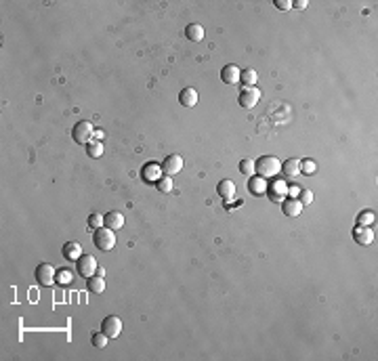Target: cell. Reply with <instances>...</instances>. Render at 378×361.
Here are the masks:
<instances>
[{
    "mask_svg": "<svg viewBox=\"0 0 378 361\" xmlns=\"http://www.w3.org/2000/svg\"><path fill=\"white\" fill-rule=\"evenodd\" d=\"M315 170H317V166H315V162H313V160H302V162H300V172L313 174Z\"/></svg>",
    "mask_w": 378,
    "mask_h": 361,
    "instance_id": "obj_28",
    "label": "cell"
},
{
    "mask_svg": "<svg viewBox=\"0 0 378 361\" xmlns=\"http://www.w3.org/2000/svg\"><path fill=\"white\" fill-rule=\"evenodd\" d=\"M258 101H261V93H258V89H254V86H246V89L240 93V97H237V103L246 109L254 107Z\"/></svg>",
    "mask_w": 378,
    "mask_h": 361,
    "instance_id": "obj_8",
    "label": "cell"
},
{
    "mask_svg": "<svg viewBox=\"0 0 378 361\" xmlns=\"http://www.w3.org/2000/svg\"><path fill=\"white\" fill-rule=\"evenodd\" d=\"M282 172L286 174V177H296V174L300 172V160H296V158H290V160H286L284 164H282Z\"/></svg>",
    "mask_w": 378,
    "mask_h": 361,
    "instance_id": "obj_19",
    "label": "cell"
},
{
    "mask_svg": "<svg viewBox=\"0 0 378 361\" xmlns=\"http://www.w3.org/2000/svg\"><path fill=\"white\" fill-rule=\"evenodd\" d=\"M103 225H105L103 214H91V218H89V227H91V229H99V227H103Z\"/></svg>",
    "mask_w": 378,
    "mask_h": 361,
    "instance_id": "obj_27",
    "label": "cell"
},
{
    "mask_svg": "<svg viewBox=\"0 0 378 361\" xmlns=\"http://www.w3.org/2000/svg\"><path fill=\"white\" fill-rule=\"evenodd\" d=\"M72 137L78 145H89L93 137H95V128L89 120H80V122H76L74 128H72Z\"/></svg>",
    "mask_w": 378,
    "mask_h": 361,
    "instance_id": "obj_2",
    "label": "cell"
},
{
    "mask_svg": "<svg viewBox=\"0 0 378 361\" xmlns=\"http://www.w3.org/2000/svg\"><path fill=\"white\" fill-rule=\"evenodd\" d=\"M89 290H91L93 294H101V292L105 290V279H103V275H93V277H89Z\"/></svg>",
    "mask_w": 378,
    "mask_h": 361,
    "instance_id": "obj_21",
    "label": "cell"
},
{
    "mask_svg": "<svg viewBox=\"0 0 378 361\" xmlns=\"http://www.w3.org/2000/svg\"><path fill=\"white\" fill-rule=\"evenodd\" d=\"M267 189H269V200L271 202H282L288 195V185L284 181H273Z\"/></svg>",
    "mask_w": 378,
    "mask_h": 361,
    "instance_id": "obj_9",
    "label": "cell"
},
{
    "mask_svg": "<svg viewBox=\"0 0 378 361\" xmlns=\"http://www.w3.org/2000/svg\"><path fill=\"white\" fill-rule=\"evenodd\" d=\"M282 210L286 216H298L302 210V204L296 198H286V200H282Z\"/></svg>",
    "mask_w": 378,
    "mask_h": 361,
    "instance_id": "obj_16",
    "label": "cell"
},
{
    "mask_svg": "<svg viewBox=\"0 0 378 361\" xmlns=\"http://www.w3.org/2000/svg\"><path fill=\"white\" fill-rule=\"evenodd\" d=\"M353 239L361 246H370L374 242V231L370 227H363V225H357L353 229Z\"/></svg>",
    "mask_w": 378,
    "mask_h": 361,
    "instance_id": "obj_10",
    "label": "cell"
},
{
    "mask_svg": "<svg viewBox=\"0 0 378 361\" xmlns=\"http://www.w3.org/2000/svg\"><path fill=\"white\" fill-rule=\"evenodd\" d=\"M217 193L221 195V198H223L225 202L233 200V195H235V185H233V181H229V179H223V181L217 185Z\"/></svg>",
    "mask_w": 378,
    "mask_h": 361,
    "instance_id": "obj_15",
    "label": "cell"
},
{
    "mask_svg": "<svg viewBox=\"0 0 378 361\" xmlns=\"http://www.w3.org/2000/svg\"><path fill=\"white\" fill-rule=\"evenodd\" d=\"M240 172L242 174H246V177H252L254 174V160H242L240 162Z\"/></svg>",
    "mask_w": 378,
    "mask_h": 361,
    "instance_id": "obj_25",
    "label": "cell"
},
{
    "mask_svg": "<svg viewBox=\"0 0 378 361\" xmlns=\"http://www.w3.org/2000/svg\"><path fill=\"white\" fill-rule=\"evenodd\" d=\"M198 91L196 89H191V86H185L181 93H179V101L183 107H196L198 105Z\"/></svg>",
    "mask_w": 378,
    "mask_h": 361,
    "instance_id": "obj_13",
    "label": "cell"
},
{
    "mask_svg": "<svg viewBox=\"0 0 378 361\" xmlns=\"http://www.w3.org/2000/svg\"><path fill=\"white\" fill-rule=\"evenodd\" d=\"M240 68L237 65H233V63H229V65H225V68L221 70V80L225 82V84H237L240 82Z\"/></svg>",
    "mask_w": 378,
    "mask_h": 361,
    "instance_id": "obj_12",
    "label": "cell"
},
{
    "mask_svg": "<svg viewBox=\"0 0 378 361\" xmlns=\"http://www.w3.org/2000/svg\"><path fill=\"white\" fill-rule=\"evenodd\" d=\"M34 275H36V281L40 283V286H53V283H55V277H57V271L53 265H49V262H42V265H38Z\"/></svg>",
    "mask_w": 378,
    "mask_h": 361,
    "instance_id": "obj_5",
    "label": "cell"
},
{
    "mask_svg": "<svg viewBox=\"0 0 378 361\" xmlns=\"http://www.w3.org/2000/svg\"><path fill=\"white\" fill-rule=\"evenodd\" d=\"M275 7L279 11H290L292 9V3H290V0H275Z\"/></svg>",
    "mask_w": 378,
    "mask_h": 361,
    "instance_id": "obj_31",
    "label": "cell"
},
{
    "mask_svg": "<svg viewBox=\"0 0 378 361\" xmlns=\"http://www.w3.org/2000/svg\"><path fill=\"white\" fill-rule=\"evenodd\" d=\"M248 189H250V193H254V195L265 193L267 191V181L263 177H252L250 181H248Z\"/></svg>",
    "mask_w": 378,
    "mask_h": 361,
    "instance_id": "obj_20",
    "label": "cell"
},
{
    "mask_svg": "<svg viewBox=\"0 0 378 361\" xmlns=\"http://www.w3.org/2000/svg\"><path fill=\"white\" fill-rule=\"evenodd\" d=\"M103 218H105V227H110L112 231H118V229H122V227H124V214H122V212H118V210L107 212Z\"/></svg>",
    "mask_w": 378,
    "mask_h": 361,
    "instance_id": "obj_14",
    "label": "cell"
},
{
    "mask_svg": "<svg viewBox=\"0 0 378 361\" xmlns=\"http://www.w3.org/2000/svg\"><path fill=\"white\" fill-rule=\"evenodd\" d=\"M298 202H300V204H311V202H313V193L307 191V189L300 191V200H298Z\"/></svg>",
    "mask_w": 378,
    "mask_h": 361,
    "instance_id": "obj_30",
    "label": "cell"
},
{
    "mask_svg": "<svg viewBox=\"0 0 378 361\" xmlns=\"http://www.w3.org/2000/svg\"><path fill=\"white\" fill-rule=\"evenodd\" d=\"M162 166V172L166 174V177H175V174H179L183 170V158L179 154H170L164 158V162L160 164Z\"/></svg>",
    "mask_w": 378,
    "mask_h": 361,
    "instance_id": "obj_6",
    "label": "cell"
},
{
    "mask_svg": "<svg viewBox=\"0 0 378 361\" xmlns=\"http://www.w3.org/2000/svg\"><path fill=\"white\" fill-rule=\"evenodd\" d=\"M204 28L200 26V24H189L187 28H185V36H187V40H191V42H202L204 40Z\"/></svg>",
    "mask_w": 378,
    "mask_h": 361,
    "instance_id": "obj_18",
    "label": "cell"
},
{
    "mask_svg": "<svg viewBox=\"0 0 378 361\" xmlns=\"http://www.w3.org/2000/svg\"><path fill=\"white\" fill-rule=\"evenodd\" d=\"M86 154H89V158H101L103 156V143L101 141H91L89 147H86Z\"/></svg>",
    "mask_w": 378,
    "mask_h": 361,
    "instance_id": "obj_23",
    "label": "cell"
},
{
    "mask_svg": "<svg viewBox=\"0 0 378 361\" xmlns=\"http://www.w3.org/2000/svg\"><path fill=\"white\" fill-rule=\"evenodd\" d=\"M76 269H78V273L84 277V279H89L93 277L97 269H99V265H97V258L91 256V254H82L78 260H76Z\"/></svg>",
    "mask_w": 378,
    "mask_h": 361,
    "instance_id": "obj_4",
    "label": "cell"
},
{
    "mask_svg": "<svg viewBox=\"0 0 378 361\" xmlns=\"http://www.w3.org/2000/svg\"><path fill=\"white\" fill-rule=\"evenodd\" d=\"M372 221H374V212L365 210V212H361V214H359V218H357V225H363V227H368V225H370Z\"/></svg>",
    "mask_w": 378,
    "mask_h": 361,
    "instance_id": "obj_29",
    "label": "cell"
},
{
    "mask_svg": "<svg viewBox=\"0 0 378 361\" xmlns=\"http://www.w3.org/2000/svg\"><path fill=\"white\" fill-rule=\"evenodd\" d=\"M172 177H162L158 183H156V187L162 191V193H168V191H172Z\"/></svg>",
    "mask_w": 378,
    "mask_h": 361,
    "instance_id": "obj_26",
    "label": "cell"
},
{
    "mask_svg": "<svg viewBox=\"0 0 378 361\" xmlns=\"http://www.w3.org/2000/svg\"><path fill=\"white\" fill-rule=\"evenodd\" d=\"M282 170V162H279L275 156H261L254 162V172L263 179H271Z\"/></svg>",
    "mask_w": 378,
    "mask_h": 361,
    "instance_id": "obj_1",
    "label": "cell"
},
{
    "mask_svg": "<svg viewBox=\"0 0 378 361\" xmlns=\"http://www.w3.org/2000/svg\"><path fill=\"white\" fill-rule=\"evenodd\" d=\"M107 340H110V338H107L103 332H95V334H93V338H91V342H93V346H95V348H105Z\"/></svg>",
    "mask_w": 378,
    "mask_h": 361,
    "instance_id": "obj_24",
    "label": "cell"
},
{
    "mask_svg": "<svg viewBox=\"0 0 378 361\" xmlns=\"http://www.w3.org/2000/svg\"><path fill=\"white\" fill-rule=\"evenodd\" d=\"M93 242L95 246L103 250V252H107V250H112L116 246V233L112 231L110 227H99V229H95V235H93Z\"/></svg>",
    "mask_w": 378,
    "mask_h": 361,
    "instance_id": "obj_3",
    "label": "cell"
},
{
    "mask_svg": "<svg viewBox=\"0 0 378 361\" xmlns=\"http://www.w3.org/2000/svg\"><path fill=\"white\" fill-rule=\"evenodd\" d=\"M160 172H162V166H158L156 162H147L145 166L141 168V177H143L145 183H158L162 179Z\"/></svg>",
    "mask_w": 378,
    "mask_h": 361,
    "instance_id": "obj_11",
    "label": "cell"
},
{
    "mask_svg": "<svg viewBox=\"0 0 378 361\" xmlns=\"http://www.w3.org/2000/svg\"><path fill=\"white\" fill-rule=\"evenodd\" d=\"M292 7H296V9H307L309 3H307V0H296V3H292Z\"/></svg>",
    "mask_w": 378,
    "mask_h": 361,
    "instance_id": "obj_32",
    "label": "cell"
},
{
    "mask_svg": "<svg viewBox=\"0 0 378 361\" xmlns=\"http://www.w3.org/2000/svg\"><path fill=\"white\" fill-rule=\"evenodd\" d=\"M240 82H242L244 86H254V84L258 82V74H256L254 70H242Z\"/></svg>",
    "mask_w": 378,
    "mask_h": 361,
    "instance_id": "obj_22",
    "label": "cell"
},
{
    "mask_svg": "<svg viewBox=\"0 0 378 361\" xmlns=\"http://www.w3.org/2000/svg\"><path fill=\"white\" fill-rule=\"evenodd\" d=\"M101 332H103L107 338L120 336V332H122V319H120V317H116V315L105 317L103 323H101Z\"/></svg>",
    "mask_w": 378,
    "mask_h": 361,
    "instance_id": "obj_7",
    "label": "cell"
},
{
    "mask_svg": "<svg viewBox=\"0 0 378 361\" xmlns=\"http://www.w3.org/2000/svg\"><path fill=\"white\" fill-rule=\"evenodd\" d=\"M63 256H66V260H78L82 256V246L78 242H68L63 246Z\"/></svg>",
    "mask_w": 378,
    "mask_h": 361,
    "instance_id": "obj_17",
    "label": "cell"
}]
</instances>
